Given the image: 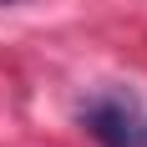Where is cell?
<instances>
[{"instance_id":"obj_1","label":"cell","mask_w":147,"mask_h":147,"mask_svg":"<svg viewBox=\"0 0 147 147\" xmlns=\"http://www.w3.org/2000/svg\"><path fill=\"white\" fill-rule=\"evenodd\" d=\"M81 127L96 137V147H147V112L127 91H102L81 107Z\"/></svg>"}]
</instances>
